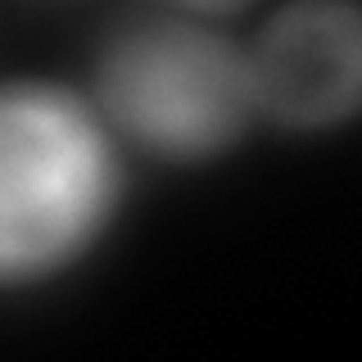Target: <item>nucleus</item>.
Returning a JSON list of instances; mask_svg holds the SVG:
<instances>
[{
    "label": "nucleus",
    "mask_w": 362,
    "mask_h": 362,
    "mask_svg": "<svg viewBox=\"0 0 362 362\" xmlns=\"http://www.w3.org/2000/svg\"><path fill=\"white\" fill-rule=\"evenodd\" d=\"M109 186V145L82 100L0 86V281L73 258L105 222Z\"/></svg>",
    "instance_id": "f257e3e1"
},
{
    "label": "nucleus",
    "mask_w": 362,
    "mask_h": 362,
    "mask_svg": "<svg viewBox=\"0 0 362 362\" xmlns=\"http://www.w3.org/2000/svg\"><path fill=\"white\" fill-rule=\"evenodd\" d=\"M95 95L109 122L163 158H209L245 132L249 59L186 18H141L105 45Z\"/></svg>",
    "instance_id": "f03ea898"
},
{
    "label": "nucleus",
    "mask_w": 362,
    "mask_h": 362,
    "mask_svg": "<svg viewBox=\"0 0 362 362\" xmlns=\"http://www.w3.org/2000/svg\"><path fill=\"white\" fill-rule=\"evenodd\" d=\"M254 105L286 127H331L362 109V5L290 0L249 50Z\"/></svg>",
    "instance_id": "7ed1b4c3"
},
{
    "label": "nucleus",
    "mask_w": 362,
    "mask_h": 362,
    "mask_svg": "<svg viewBox=\"0 0 362 362\" xmlns=\"http://www.w3.org/2000/svg\"><path fill=\"white\" fill-rule=\"evenodd\" d=\"M181 9H190V14H235V9H245L249 0H177Z\"/></svg>",
    "instance_id": "20e7f679"
}]
</instances>
